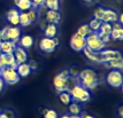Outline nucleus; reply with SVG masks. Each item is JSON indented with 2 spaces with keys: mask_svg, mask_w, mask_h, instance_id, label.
<instances>
[{
  "mask_svg": "<svg viewBox=\"0 0 123 118\" xmlns=\"http://www.w3.org/2000/svg\"><path fill=\"white\" fill-rule=\"evenodd\" d=\"M76 84H78V79L77 77H73L69 75L68 70H62L58 75H55L53 79V85L55 91L58 92H63L67 91L69 92Z\"/></svg>",
  "mask_w": 123,
  "mask_h": 118,
  "instance_id": "f257e3e1",
  "label": "nucleus"
},
{
  "mask_svg": "<svg viewBox=\"0 0 123 118\" xmlns=\"http://www.w3.org/2000/svg\"><path fill=\"white\" fill-rule=\"evenodd\" d=\"M77 79H78V84H80L89 91H93L99 84V78L97 72L94 70L87 69V68L80 70L78 72Z\"/></svg>",
  "mask_w": 123,
  "mask_h": 118,
  "instance_id": "f03ea898",
  "label": "nucleus"
},
{
  "mask_svg": "<svg viewBox=\"0 0 123 118\" xmlns=\"http://www.w3.org/2000/svg\"><path fill=\"white\" fill-rule=\"evenodd\" d=\"M69 93L71 97H73V101L80 102V103H84V102L90 101L92 95L91 91L86 90L85 87H83L80 84H76L69 91Z\"/></svg>",
  "mask_w": 123,
  "mask_h": 118,
  "instance_id": "7ed1b4c3",
  "label": "nucleus"
},
{
  "mask_svg": "<svg viewBox=\"0 0 123 118\" xmlns=\"http://www.w3.org/2000/svg\"><path fill=\"white\" fill-rule=\"evenodd\" d=\"M1 37L2 40H11L13 43L17 44L18 39L21 37V29L18 27H13V25H7V27L2 28L1 30Z\"/></svg>",
  "mask_w": 123,
  "mask_h": 118,
  "instance_id": "20e7f679",
  "label": "nucleus"
},
{
  "mask_svg": "<svg viewBox=\"0 0 123 118\" xmlns=\"http://www.w3.org/2000/svg\"><path fill=\"white\" fill-rule=\"evenodd\" d=\"M0 77H1V79L4 80L5 84L7 85H15L17 84L18 81H20V76L17 75V72H16L15 69H12L9 67H6L4 69L1 70V72H0Z\"/></svg>",
  "mask_w": 123,
  "mask_h": 118,
  "instance_id": "39448f33",
  "label": "nucleus"
},
{
  "mask_svg": "<svg viewBox=\"0 0 123 118\" xmlns=\"http://www.w3.org/2000/svg\"><path fill=\"white\" fill-rule=\"evenodd\" d=\"M85 43H86V47L90 48L91 51H93V52H100L102 49H105V47H106V44H104L99 39L97 32H92L87 37H85Z\"/></svg>",
  "mask_w": 123,
  "mask_h": 118,
  "instance_id": "423d86ee",
  "label": "nucleus"
},
{
  "mask_svg": "<svg viewBox=\"0 0 123 118\" xmlns=\"http://www.w3.org/2000/svg\"><path fill=\"white\" fill-rule=\"evenodd\" d=\"M106 81L109 86L114 88H120L123 84V75L121 70H114L112 69L106 76Z\"/></svg>",
  "mask_w": 123,
  "mask_h": 118,
  "instance_id": "0eeeda50",
  "label": "nucleus"
},
{
  "mask_svg": "<svg viewBox=\"0 0 123 118\" xmlns=\"http://www.w3.org/2000/svg\"><path fill=\"white\" fill-rule=\"evenodd\" d=\"M58 45H59V39L56 37L54 38L44 37L39 41V48L44 53H53L55 48L58 47Z\"/></svg>",
  "mask_w": 123,
  "mask_h": 118,
  "instance_id": "6e6552de",
  "label": "nucleus"
},
{
  "mask_svg": "<svg viewBox=\"0 0 123 118\" xmlns=\"http://www.w3.org/2000/svg\"><path fill=\"white\" fill-rule=\"evenodd\" d=\"M70 47L74 49L75 52H82L86 47L85 38L82 37V36H78L77 33H75L71 37V39H70Z\"/></svg>",
  "mask_w": 123,
  "mask_h": 118,
  "instance_id": "1a4fd4ad",
  "label": "nucleus"
},
{
  "mask_svg": "<svg viewBox=\"0 0 123 118\" xmlns=\"http://www.w3.org/2000/svg\"><path fill=\"white\" fill-rule=\"evenodd\" d=\"M100 55H101V60H102V64L104 63H107L108 61L114 59H121L122 57V54L118 51H114V49H102L100 51Z\"/></svg>",
  "mask_w": 123,
  "mask_h": 118,
  "instance_id": "9d476101",
  "label": "nucleus"
},
{
  "mask_svg": "<svg viewBox=\"0 0 123 118\" xmlns=\"http://www.w3.org/2000/svg\"><path fill=\"white\" fill-rule=\"evenodd\" d=\"M18 15H20V11L17 8H11L6 13V20L13 27H18V23H20Z\"/></svg>",
  "mask_w": 123,
  "mask_h": 118,
  "instance_id": "9b49d317",
  "label": "nucleus"
},
{
  "mask_svg": "<svg viewBox=\"0 0 123 118\" xmlns=\"http://www.w3.org/2000/svg\"><path fill=\"white\" fill-rule=\"evenodd\" d=\"M111 39L113 40H123V28L122 24L118 22H114L112 24V32H111Z\"/></svg>",
  "mask_w": 123,
  "mask_h": 118,
  "instance_id": "f8f14e48",
  "label": "nucleus"
},
{
  "mask_svg": "<svg viewBox=\"0 0 123 118\" xmlns=\"http://www.w3.org/2000/svg\"><path fill=\"white\" fill-rule=\"evenodd\" d=\"M13 55H14V57H15V61H16L17 64L24 63V62H27L28 61L27 51H25L24 48H22L21 46H16L15 49H14V52H13Z\"/></svg>",
  "mask_w": 123,
  "mask_h": 118,
  "instance_id": "ddd939ff",
  "label": "nucleus"
},
{
  "mask_svg": "<svg viewBox=\"0 0 123 118\" xmlns=\"http://www.w3.org/2000/svg\"><path fill=\"white\" fill-rule=\"evenodd\" d=\"M45 20L47 23H53V24H59L61 21V14L59 11H53V9H47L45 14Z\"/></svg>",
  "mask_w": 123,
  "mask_h": 118,
  "instance_id": "4468645a",
  "label": "nucleus"
},
{
  "mask_svg": "<svg viewBox=\"0 0 123 118\" xmlns=\"http://www.w3.org/2000/svg\"><path fill=\"white\" fill-rule=\"evenodd\" d=\"M84 55H85V57L89 61H91V62H94V63H102V60H101V55H100V52H93L91 51L90 48H85L82 51Z\"/></svg>",
  "mask_w": 123,
  "mask_h": 118,
  "instance_id": "2eb2a0df",
  "label": "nucleus"
},
{
  "mask_svg": "<svg viewBox=\"0 0 123 118\" xmlns=\"http://www.w3.org/2000/svg\"><path fill=\"white\" fill-rule=\"evenodd\" d=\"M17 44L13 43L11 40H1L0 41V53L2 54H13Z\"/></svg>",
  "mask_w": 123,
  "mask_h": 118,
  "instance_id": "dca6fc26",
  "label": "nucleus"
},
{
  "mask_svg": "<svg viewBox=\"0 0 123 118\" xmlns=\"http://www.w3.org/2000/svg\"><path fill=\"white\" fill-rule=\"evenodd\" d=\"M17 43H18V46H21L22 48L29 49L33 46L35 39H33V37H31L30 34H23V36L20 37V39H18Z\"/></svg>",
  "mask_w": 123,
  "mask_h": 118,
  "instance_id": "f3484780",
  "label": "nucleus"
},
{
  "mask_svg": "<svg viewBox=\"0 0 123 118\" xmlns=\"http://www.w3.org/2000/svg\"><path fill=\"white\" fill-rule=\"evenodd\" d=\"M15 70H16V72H17V75L20 76V78H25V77H28L32 71L31 68H30V65H29V63H27V62L17 64Z\"/></svg>",
  "mask_w": 123,
  "mask_h": 118,
  "instance_id": "a211bd4d",
  "label": "nucleus"
},
{
  "mask_svg": "<svg viewBox=\"0 0 123 118\" xmlns=\"http://www.w3.org/2000/svg\"><path fill=\"white\" fill-rule=\"evenodd\" d=\"M118 20V14L113 9H105L104 11V18L102 22H107V23H114L117 22Z\"/></svg>",
  "mask_w": 123,
  "mask_h": 118,
  "instance_id": "6ab92c4d",
  "label": "nucleus"
},
{
  "mask_svg": "<svg viewBox=\"0 0 123 118\" xmlns=\"http://www.w3.org/2000/svg\"><path fill=\"white\" fill-rule=\"evenodd\" d=\"M68 112L70 115H75V116H80V113L83 112V107H82V103L80 102L73 101L68 106Z\"/></svg>",
  "mask_w": 123,
  "mask_h": 118,
  "instance_id": "aec40b11",
  "label": "nucleus"
},
{
  "mask_svg": "<svg viewBox=\"0 0 123 118\" xmlns=\"http://www.w3.org/2000/svg\"><path fill=\"white\" fill-rule=\"evenodd\" d=\"M45 37L48 38H54L56 37L58 34V25L53 24V23H47V25L45 27V29L43 30Z\"/></svg>",
  "mask_w": 123,
  "mask_h": 118,
  "instance_id": "412c9836",
  "label": "nucleus"
},
{
  "mask_svg": "<svg viewBox=\"0 0 123 118\" xmlns=\"http://www.w3.org/2000/svg\"><path fill=\"white\" fill-rule=\"evenodd\" d=\"M14 5L20 11H28L31 8V0H14Z\"/></svg>",
  "mask_w": 123,
  "mask_h": 118,
  "instance_id": "4be33fe9",
  "label": "nucleus"
},
{
  "mask_svg": "<svg viewBox=\"0 0 123 118\" xmlns=\"http://www.w3.org/2000/svg\"><path fill=\"white\" fill-rule=\"evenodd\" d=\"M106 68L109 69H114V70H122L123 69V59H114L108 61L107 63H104Z\"/></svg>",
  "mask_w": 123,
  "mask_h": 118,
  "instance_id": "5701e85b",
  "label": "nucleus"
},
{
  "mask_svg": "<svg viewBox=\"0 0 123 118\" xmlns=\"http://www.w3.org/2000/svg\"><path fill=\"white\" fill-rule=\"evenodd\" d=\"M59 100L61 101V103H63L64 106H69L70 103L73 102V97H71L69 92L63 91V92H59Z\"/></svg>",
  "mask_w": 123,
  "mask_h": 118,
  "instance_id": "b1692460",
  "label": "nucleus"
},
{
  "mask_svg": "<svg viewBox=\"0 0 123 118\" xmlns=\"http://www.w3.org/2000/svg\"><path fill=\"white\" fill-rule=\"evenodd\" d=\"M44 6L47 9L59 11L60 8V0H44Z\"/></svg>",
  "mask_w": 123,
  "mask_h": 118,
  "instance_id": "393cba45",
  "label": "nucleus"
},
{
  "mask_svg": "<svg viewBox=\"0 0 123 118\" xmlns=\"http://www.w3.org/2000/svg\"><path fill=\"white\" fill-rule=\"evenodd\" d=\"M77 34L78 36H82V37H87L90 33H92V30L90 29V27H89V24H83V25H80L78 29H77Z\"/></svg>",
  "mask_w": 123,
  "mask_h": 118,
  "instance_id": "a878e982",
  "label": "nucleus"
},
{
  "mask_svg": "<svg viewBox=\"0 0 123 118\" xmlns=\"http://www.w3.org/2000/svg\"><path fill=\"white\" fill-rule=\"evenodd\" d=\"M18 18H20V23H18V25H21V27L25 28L28 25H30L31 23L29 21V17L27 15V11H20V15H18Z\"/></svg>",
  "mask_w": 123,
  "mask_h": 118,
  "instance_id": "bb28decb",
  "label": "nucleus"
},
{
  "mask_svg": "<svg viewBox=\"0 0 123 118\" xmlns=\"http://www.w3.org/2000/svg\"><path fill=\"white\" fill-rule=\"evenodd\" d=\"M100 24H101V21L97 20L94 17L89 22V27H90V29L92 30V32H98V31H99V28H100Z\"/></svg>",
  "mask_w": 123,
  "mask_h": 118,
  "instance_id": "cd10ccee",
  "label": "nucleus"
},
{
  "mask_svg": "<svg viewBox=\"0 0 123 118\" xmlns=\"http://www.w3.org/2000/svg\"><path fill=\"white\" fill-rule=\"evenodd\" d=\"M27 15L29 17V21L30 23H33V22L38 21V13H37V9L36 8H30L29 11H27Z\"/></svg>",
  "mask_w": 123,
  "mask_h": 118,
  "instance_id": "c85d7f7f",
  "label": "nucleus"
},
{
  "mask_svg": "<svg viewBox=\"0 0 123 118\" xmlns=\"http://www.w3.org/2000/svg\"><path fill=\"white\" fill-rule=\"evenodd\" d=\"M99 31L111 36V32H112V24H111V23H107V22H101L100 28H99Z\"/></svg>",
  "mask_w": 123,
  "mask_h": 118,
  "instance_id": "c756f323",
  "label": "nucleus"
},
{
  "mask_svg": "<svg viewBox=\"0 0 123 118\" xmlns=\"http://www.w3.org/2000/svg\"><path fill=\"white\" fill-rule=\"evenodd\" d=\"M6 60H7V67H9L12 69H16L17 63H16L15 57L13 54H6Z\"/></svg>",
  "mask_w": 123,
  "mask_h": 118,
  "instance_id": "7c9ffc66",
  "label": "nucleus"
},
{
  "mask_svg": "<svg viewBox=\"0 0 123 118\" xmlns=\"http://www.w3.org/2000/svg\"><path fill=\"white\" fill-rule=\"evenodd\" d=\"M104 8L102 7H97V8H94L93 9V16H94V18H97V20H99V21L102 22V18H104Z\"/></svg>",
  "mask_w": 123,
  "mask_h": 118,
  "instance_id": "2f4dec72",
  "label": "nucleus"
},
{
  "mask_svg": "<svg viewBox=\"0 0 123 118\" xmlns=\"http://www.w3.org/2000/svg\"><path fill=\"white\" fill-rule=\"evenodd\" d=\"M44 118H58V112L53 109H45L43 113Z\"/></svg>",
  "mask_w": 123,
  "mask_h": 118,
  "instance_id": "473e14b6",
  "label": "nucleus"
},
{
  "mask_svg": "<svg viewBox=\"0 0 123 118\" xmlns=\"http://www.w3.org/2000/svg\"><path fill=\"white\" fill-rule=\"evenodd\" d=\"M0 118H14V112L12 110H8V109H1Z\"/></svg>",
  "mask_w": 123,
  "mask_h": 118,
  "instance_id": "72a5a7b5",
  "label": "nucleus"
},
{
  "mask_svg": "<svg viewBox=\"0 0 123 118\" xmlns=\"http://www.w3.org/2000/svg\"><path fill=\"white\" fill-rule=\"evenodd\" d=\"M97 34H98L99 39H100L104 44H107V43H109V41H111V36H109V34L102 33V32H100V31H98V32H97Z\"/></svg>",
  "mask_w": 123,
  "mask_h": 118,
  "instance_id": "f704fd0d",
  "label": "nucleus"
},
{
  "mask_svg": "<svg viewBox=\"0 0 123 118\" xmlns=\"http://www.w3.org/2000/svg\"><path fill=\"white\" fill-rule=\"evenodd\" d=\"M7 67V60H6V54L0 53V70Z\"/></svg>",
  "mask_w": 123,
  "mask_h": 118,
  "instance_id": "c9c22d12",
  "label": "nucleus"
},
{
  "mask_svg": "<svg viewBox=\"0 0 123 118\" xmlns=\"http://www.w3.org/2000/svg\"><path fill=\"white\" fill-rule=\"evenodd\" d=\"M44 5V0H31V6L32 8H36L37 9L38 7Z\"/></svg>",
  "mask_w": 123,
  "mask_h": 118,
  "instance_id": "e433bc0d",
  "label": "nucleus"
},
{
  "mask_svg": "<svg viewBox=\"0 0 123 118\" xmlns=\"http://www.w3.org/2000/svg\"><path fill=\"white\" fill-rule=\"evenodd\" d=\"M69 71V75L73 76V77H77L78 76V72H80V70H78V68L77 67H73L70 70H68Z\"/></svg>",
  "mask_w": 123,
  "mask_h": 118,
  "instance_id": "4c0bfd02",
  "label": "nucleus"
},
{
  "mask_svg": "<svg viewBox=\"0 0 123 118\" xmlns=\"http://www.w3.org/2000/svg\"><path fill=\"white\" fill-rule=\"evenodd\" d=\"M38 20H39V27H40V29L44 30L45 27L47 25V22L45 20V17H38Z\"/></svg>",
  "mask_w": 123,
  "mask_h": 118,
  "instance_id": "58836bf2",
  "label": "nucleus"
},
{
  "mask_svg": "<svg viewBox=\"0 0 123 118\" xmlns=\"http://www.w3.org/2000/svg\"><path fill=\"white\" fill-rule=\"evenodd\" d=\"M80 118H96V117H93V116H91V115H89V113H86V112H82L80 115Z\"/></svg>",
  "mask_w": 123,
  "mask_h": 118,
  "instance_id": "ea45409f",
  "label": "nucleus"
},
{
  "mask_svg": "<svg viewBox=\"0 0 123 118\" xmlns=\"http://www.w3.org/2000/svg\"><path fill=\"white\" fill-rule=\"evenodd\" d=\"M29 65H30L31 70H36V69H37V64H36V62H33V61H31V62L29 63Z\"/></svg>",
  "mask_w": 123,
  "mask_h": 118,
  "instance_id": "a19ab883",
  "label": "nucleus"
},
{
  "mask_svg": "<svg viewBox=\"0 0 123 118\" xmlns=\"http://www.w3.org/2000/svg\"><path fill=\"white\" fill-rule=\"evenodd\" d=\"M4 88H5V83H4V80L1 79V77H0V93L4 91Z\"/></svg>",
  "mask_w": 123,
  "mask_h": 118,
  "instance_id": "79ce46f5",
  "label": "nucleus"
},
{
  "mask_svg": "<svg viewBox=\"0 0 123 118\" xmlns=\"http://www.w3.org/2000/svg\"><path fill=\"white\" fill-rule=\"evenodd\" d=\"M60 118H71V115H70L69 112H66V113H63V115H61Z\"/></svg>",
  "mask_w": 123,
  "mask_h": 118,
  "instance_id": "37998d69",
  "label": "nucleus"
},
{
  "mask_svg": "<svg viewBox=\"0 0 123 118\" xmlns=\"http://www.w3.org/2000/svg\"><path fill=\"white\" fill-rule=\"evenodd\" d=\"M118 116L122 118L123 117V107H120L118 108Z\"/></svg>",
  "mask_w": 123,
  "mask_h": 118,
  "instance_id": "c03bdc74",
  "label": "nucleus"
},
{
  "mask_svg": "<svg viewBox=\"0 0 123 118\" xmlns=\"http://www.w3.org/2000/svg\"><path fill=\"white\" fill-rule=\"evenodd\" d=\"M83 1H85V2H92L93 0H83Z\"/></svg>",
  "mask_w": 123,
  "mask_h": 118,
  "instance_id": "a18cd8bd",
  "label": "nucleus"
},
{
  "mask_svg": "<svg viewBox=\"0 0 123 118\" xmlns=\"http://www.w3.org/2000/svg\"><path fill=\"white\" fill-rule=\"evenodd\" d=\"M2 40V37H1V31H0V41Z\"/></svg>",
  "mask_w": 123,
  "mask_h": 118,
  "instance_id": "49530a36",
  "label": "nucleus"
},
{
  "mask_svg": "<svg viewBox=\"0 0 123 118\" xmlns=\"http://www.w3.org/2000/svg\"><path fill=\"white\" fill-rule=\"evenodd\" d=\"M0 111H1V108H0Z\"/></svg>",
  "mask_w": 123,
  "mask_h": 118,
  "instance_id": "de8ad7c7",
  "label": "nucleus"
},
{
  "mask_svg": "<svg viewBox=\"0 0 123 118\" xmlns=\"http://www.w3.org/2000/svg\"><path fill=\"white\" fill-rule=\"evenodd\" d=\"M0 72H1V70H0Z\"/></svg>",
  "mask_w": 123,
  "mask_h": 118,
  "instance_id": "09e8293b",
  "label": "nucleus"
}]
</instances>
